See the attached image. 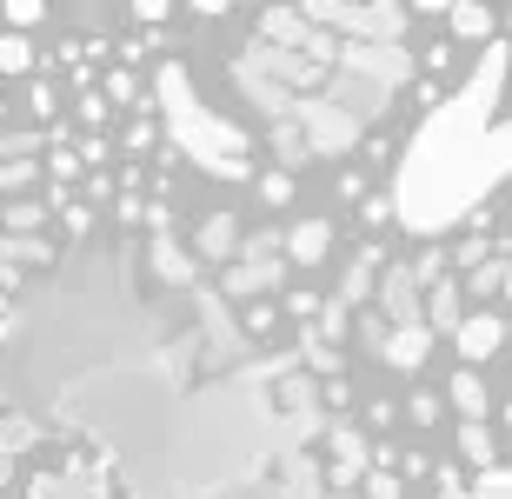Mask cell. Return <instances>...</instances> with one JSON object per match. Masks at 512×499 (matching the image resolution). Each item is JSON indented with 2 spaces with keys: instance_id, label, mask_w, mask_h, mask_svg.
I'll return each instance as SVG.
<instances>
[{
  "instance_id": "obj_1",
  "label": "cell",
  "mask_w": 512,
  "mask_h": 499,
  "mask_svg": "<svg viewBox=\"0 0 512 499\" xmlns=\"http://www.w3.org/2000/svg\"><path fill=\"white\" fill-rule=\"evenodd\" d=\"M453 353L466 373H479L486 360H499L506 353V313L499 307H466V320L453 327Z\"/></svg>"
},
{
  "instance_id": "obj_2",
  "label": "cell",
  "mask_w": 512,
  "mask_h": 499,
  "mask_svg": "<svg viewBox=\"0 0 512 499\" xmlns=\"http://www.w3.org/2000/svg\"><path fill=\"white\" fill-rule=\"evenodd\" d=\"M326 453H333V466H326V486H333V493H353L360 473L373 466V440L360 433V420H333L326 426Z\"/></svg>"
},
{
  "instance_id": "obj_3",
  "label": "cell",
  "mask_w": 512,
  "mask_h": 499,
  "mask_svg": "<svg viewBox=\"0 0 512 499\" xmlns=\"http://www.w3.org/2000/svg\"><path fill=\"white\" fill-rule=\"evenodd\" d=\"M280 260L286 267L320 273L326 260H333V220H293V227L280 233Z\"/></svg>"
},
{
  "instance_id": "obj_4",
  "label": "cell",
  "mask_w": 512,
  "mask_h": 499,
  "mask_svg": "<svg viewBox=\"0 0 512 499\" xmlns=\"http://www.w3.org/2000/svg\"><path fill=\"white\" fill-rule=\"evenodd\" d=\"M286 260H233V267H220V293H227L233 307H253L266 287H280Z\"/></svg>"
},
{
  "instance_id": "obj_5",
  "label": "cell",
  "mask_w": 512,
  "mask_h": 499,
  "mask_svg": "<svg viewBox=\"0 0 512 499\" xmlns=\"http://www.w3.org/2000/svg\"><path fill=\"white\" fill-rule=\"evenodd\" d=\"M439 400H446V413H459V426H493V393H486V380L466 373V366L439 386Z\"/></svg>"
},
{
  "instance_id": "obj_6",
  "label": "cell",
  "mask_w": 512,
  "mask_h": 499,
  "mask_svg": "<svg viewBox=\"0 0 512 499\" xmlns=\"http://www.w3.org/2000/svg\"><path fill=\"white\" fill-rule=\"evenodd\" d=\"M446 14V40L453 47H486L499 34V7H479V0H459V7H439Z\"/></svg>"
},
{
  "instance_id": "obj_7",
  "label": "cell",
  "mask_w": 512,
  "mask_h": 499,
  "mask_svg": "<svg viewBox=\"0 0 512 499\" xmlns=\"http://www.w3.org/2000/svg\"><path fill=\"white\" fill-rule=\"evenodd\" d=\"M233 253H240V213H207V220L193 227V260L233 267Z\"/></svg>"
},
{
  "instance_id": "obj_8",
  "label": "cell",
  "mask_w": 512,
  "mask_h": 499,
  "mask_svg": "<svg viewBox=\"0 0 512 499\" xmlns=\"http://www.w3.org/2000/svg\"><path fill=\"white\" fill-rule=\"evenodd\" d=\"M380 360L393 366V373H426V360H433V333L426 327H393L380 346Z\"/></svg>"
},
{
  "instance_id": "obj_9",
  "label": "cell",
  "mask_w": 512,
  "mask_h": 499,
  "mask_svg": "<svg viewBox=\"0 0 512 499\" xmlns=\"http://www.w3.org/2000/svg\"><path fill=\"white\" fill-rule=\"evenodd\" d=\"M147 260H153V273H160V280H167V287H193V280H200V260H193L187 247H173L167 233H153Z\"/></svg>"
},
{
  "instance_id": "obj_10",
  "label": "cell",
  "mask_w": 512,
  "mask_h": 499,
  "mask_svg": "<svg viewBox=\"0 0 512 499\" xmlns=\"http://www.w3.org/2000/svg\"><path fill=\"white\" fill-rule=\"evenodd\" d=\"M419 313H426V333H446V340H453V327L466 320V293H459V280L433 287L426 300H419Z\"/></svg>"
},
{
  "instance_id": "obj_11",
  "label": "cell",
  "mask_w": 512,
  "mask_h": 499,
  "mask_svg": "<svg viewBox=\"0 0 512 499\" xmlns=\"http://www.w3.org/2000/svg\"><path fill=\"white\" fill-rule=\"evenodd\" d=\"M453 446H459V460H466V466H479L486 480H493V473H499V460H506V453H499V433H493V426H459V433H453Z\"/></svg>"
},
{
  "instance_id": "obj_12",
  "label": "cell",
  "mask_w": 512,
  "mask_h": 499,
  "mask_svg": "<svg viewBox=\"0 0 512 499\" xmlns=\"http://www.w3.org/2000/svg\"><path fill=\"white\" fill-rule=\"evenodd\" d=\"M399 420L413 426V433H433L446 420V400H439V386H413L406 400H399Z\"/></svg>"
},
{
  "instance_id": "obj_13",
  "label": "cell",
  "mask_w": 512,
  "mask_h": 499,
  "mask_svg": "<svg viewBox=\"0 0 512 499\" xmlns=\"http://www.w3.org/2000/svg\"><path fill=\"white\" fill-rule=\"evenodd\" d=\"M506 267H512V260H499V253H493L486 267H473L466 280H459V293H466V300H479V307H493L499 293H506Z\"/></svg>"
},
{
  "instance_id": "obj_14",
  "label": "cell",
  "mask_w": 512,
  "mask_h": 499,
  "mask_svg": "<svg viewBox=\"0 0 512 499\" xmlns=\"http://www.w3.org/2000/svg\"><path fill=\"white\" fill-rule=\"evenodd\" d=\"M446 260H453V280H466L473 267L493 260V233H459V240H446Z\"/></svg>"
},
{
  "instance_id": "obj_15",
  "label": "cell",
  "mask_w": 512,
  "mask_h": 499,
  "mask_svg": "<svg viewBox=\"0 0 512 499\" xmlns=\"http://www.w3.org/2000/svg\"><path fill=\"white\" fill-rule=\"evenodd\" d=\"M320 313H326V293L313 287V280H300V287H286V300H280V320H306V327H313Z\"/></svg>"
},
{
  "instance_id": "obj_16",
  "label": "cell",
  "mask_w": 512,
  "mask_h": 499,
  "mask_svg": "<svg viewBox=\"0 0 512 499\" xmlns=\"http://www.w3.org/2000/svg\"><path fill=\"white\" fill-rule=\"evenodd\" d=\"M253 193H260L266 207H293L300 180H293V167H266V173H253Z\"/></svg>"
},
{
  "instance_id": "obj_17",
  "label": "cell",
  "mask_w": 512,
  "mask_h": 499,
  "mask_svg": "<svg viewBox=\"0 0 512 499\" xmlns=\"http://www.w3.org/2000/svg\"><path fill=\"white\" fill-rule=\"evenodd\" d=\"M47 27V0H7L0 7V34H34Z\"/></svg>"
},
{
  "instance_id": "obj_18",
  "label": "cell",
  "mask_w": 512,
  "mask_h": 499,
  "mask_svg": "<svg viewBox=\"0 0 512 499\" xmlns=\"http://www.w3.org/2000/svg\"><path fill=\"white\" fill-rule=\"evenodd\" d=\"M0 74H7V80L34 74V40H27V34H0Z\"/></svg>"
},
{
  "instance_id": "obj_19",
  "label": "cell",
  "mask_w": 512,
  "mask_h": 499,
  "mask_svg": "<svg viewBox=\"0 0 512 499\" xmlns=\"http://www.w3.org/2000/svg\"><path fill=\"white\" fill-rule=\"evenodd\" d=\"M393 213H399L393 193H366V200H360V227L366 233H386V227H393Z\"/></svg>"
},
{
  "instance_id": "obj_20",
  "label": "cell",
  "mask_w": 512,
  "mask_h": 499,
  "mask_svg": "<svg viewBox=\"0 0 512 499\" xmlns=\"http://www.w3.org/2000/svg\"><path fill=\"white\" fill-rule=\"evenodd\" d=\"M240 327H247L253 340H266V333H280L286 320H280V307H273V300H253V307H240Z\"/></svg>"
},
{
  "instance_id": "obj_21",
  "label": "cell",
  "mask_w": 512,
  "mask_h": 499,
  "mask_svg": "<svg viewBox=\"0 0 512 499\" xmlns=\"http://www.w3.org/2000/svg\"><path fill=\"white\" fill-rule=\"evenodd\" d=\"M333 193H340V207H360L366 193H373V173H360V167H340V180H333Z\"/></svg>"
},
{
  "instance_id": "obj_22",
  "label": "cell",
  "mask_w": 512,
  "mask_h": 499,
  "mask_svg": "<svg viewBox=\"0 0 512 499\" xmlns=\"http://www.w3.org/2000/svg\"><path fill=\"white\" fill-rule=\"evenodd\" d=\"M393 147H399V140H393V134H373V140H360V173H373V167H386V160H393Z\"/></svg>"
},
{
  "instance_id": "obj_23",
  "label": "cell",
  "mask_w": 512,
  "mask_h": 499,
  "mask_svg": "<svg viewBox=\"0 0 512 499\" xmlns=\"http://www.w3.org/2000/svg\"><path fill=\"white\" fill-rule=\"evenodd\" d=\"M360 420L373 426V433H393V426H399V400H366V406H360Z\"/></svg>"
},
{
  "instance_id": "obj_24",
  "label": "cell",
  "mask_w": 512,
  "mask_h": 499,
  "mask_svg": "<svg viewBox=\"0 0 512 499\" xmlns=\"http://www.w3.org/2000/svg\"><path fill=\"white\" fill-rule=\"evenodd\" d=\"M0 220H7V227H14V233H34L40 220H47V207H34V200H14V207L0 213Z\"/></svg>"
},
{
  "instance_id": "obj_25",
  "label": "cell",
  "mask_w": 512,
  "mask_h": 499,
  "mask_svg": "<svg viewBox=\"0 0 512 499\" xmlns=\"http://www.w3.org/2000/svg\"><path fill=\"white\" fill-rule=\"evenodd\" d=\"M34 187V160H0V193Z\"/></svg>"
},
{
  "instance_id": "obj_26",
  "label": "cell",
  "mask_w": 512,
  "mask_h": 499,
  "mask_svg": "<svg viewBox=\"0 0 512 499\" xmlns=\"http://www.w3.org/2000/svg\"><path fill=\"white\" fill-rule=\"evenodd\" d=\"M320 400L346 420V413H353V380H326V386H320Z\"/></svg>"
},
{
  "instance_id": "obj_27",
  "label": "cell",
  "mask_w": 512,
  "mask_h": 499,
  "mask_svg": "<svg viewBox=\"0 0 512 499\" xmlns=\"http://www.w3.org/2000/svg\"><path fill=\"white\" fill-rule=\"evenodd\" d=\"M0 446H7V453L34 446V426H27V420H0Z\"/></svg>"
},
{
  "instance_id": "obj_28",
  "label": "cell",
  "mask_w": 512,
  "mask_h": 499,
  "mask_svg": "<svg viewBox=\"0 0 512 499\" xmlns=\"http://www.w3.org/2000/svg\"><path fill=\"white\" fill-rule=\"evenodd\" d=\"M426 67L446 74V67H453V40H433V47H426Z\"/></svg>"
},
{
  "instance_id": "obj_29",
  "label": "cell",
  "mask_w": 512,
  "mask_h": 499,
  "mask_svg": "<svg viewBox=\"0 0 512 499\" xmlns=\"http://www.w3.org/2000/svg\"><path fill=\"white\" fill-rule=\"evenodd\" d=\"M14 287H20V273L7 267V260H0V300H7V293H14Z\"/></svg>"
},
{
  "instance_id": "obj_30",
  "label": "cell",
  "mask_w": 512,
  "mask_h": 499,
  "mask_svg": "<svg viewBox=\"0 0 512 499\" xmlns=\"http://www.w3.org/2000/svg\"><path fill=\"white\" fill-rule=\"evenodd\" d=\"M499 426H506V433H512V400H506V406H499ZM499 426H493V433H499Z\"/></svg>"
},
{
  "instance_id": "obj_31",
  "label": "cell",
  "mask_w": 512,
  "mask_h": 499,
  "mask_svg": "<svg viewBox=\"0 0 512 499\" xmlns=\"http://www.w3.org/2000/svg\"><path fill=\"white\" fill-rule=\"evenodd\" d=\"M499 34H512V7H506V14H499Z\"/></svg>"
},
{
  "instance_id": "obj_32",
  "label": "cell",
  "mask_w": 512,
  "mask_h": 499,
  "mask_svg": "<svg viewBox=\"0 0 512 499\" xmlns=\"http://www.w3.org/2000/svg\"><path fill=\"white\" fill-rule=\"evenodd\" d=\"M506 300H512V267H506Z\"/></svg>"
},
{
  "instance_id": "obj_33",
  "label": "cell",
  "mask_w": 512,
  "mask_h": 499,
  "mask_svg": "<svg viewBox=\"0 0 512 499\" xmlns=\"http://www.w3.org/2000/svg\"><path fill=\"white\" fill-rule=\"evenodd\" d=\"M499 200H506V207H512V187H506V193H499Z\"/></svg>"
},
{
  "instance_id": "obj_34",
  "label": "cell",
  "mask_w": 512,
  "mask_h": 499,
  "mask_svg": "<svg viewBox=\"0 0 512 499\" xmlns=\"http://www.w3.org/2000/svg\"><path fill=\"white\" fill-rule=\"evenodd\" d=\"M0 120H7V100H0Z\"/></svg>"
}]
</instances>
